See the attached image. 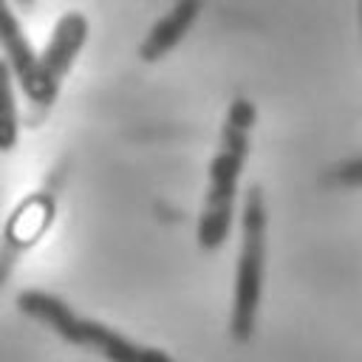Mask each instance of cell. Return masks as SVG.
I'll return each instance as SVG.
<instances>
[{
	"label": "cell",
	"instance_id": "obj_1",
	"mask_svg": "<svg viewBox=\"0 0 362 362\" xmlns=\"http://www.w3.org/2000/svg\"><path fill=\"white\" fill-rule=\"evenodd\" d=\"M255 124V105L246 96L232 99L226 110V122L221 127L218 150L209 161V178H206V195L198 215V246L212 252L221 249L229 238L232 218H235V195H238V178L243 173L246 156H249V133Z\"/></svg>",
	"mask_w": 362,
	"mask_h": 362
},
{
	"label": "cell",
	"instance_id": "obj_2",
	"mask_svg": "<svg viewBox=\"0 0 362 362\" xmlns=\"http://www.w3.org/2000/svg\"><path fill=\"white\" fill-rule=\"evenodd\" d=\"M17 308L23 314H28L31 320L48 325L65 342L79 345V348H90V351L102 354L107 362H178L175 356H170L161 348L136 345L130 337L119 334L116 328L76 314L65 300H59L57 294L42 291V288L20 291L17 294Z\"/></svg>",
	"mask_w": 362,
	"mask_h": 362
},
{
	"label": "cell",
	"instance_id": "obj_3",
	"mask_svg": "<svg viewBox=\"0 0 362 362\" xmlns=\"http://www.w3.org/2000/svg\"><path fill=\"white\" fill-rule=\"evenodd\" d=\"M266 198L263 187L252 184L243 195L240 215V255L235 260V283H232V308H229V334L235 342H249L257 322V308L263 297L266 277Z\"/></svg>",
	"mask_w": 362,
	"mask_h": 362
},
{
	"label": "cell",
	"instance_id": "obj_4",
	"mask_svg": "<svg viewBox=\"0 0 362 362\" xmlns=\"http://www.w3.org/2000/svg\"><path fill=\"white\" fill-rule=\"evenodd\" d=\"M0 48H3L6 65L11 68V74L17 76L23 93L28 99V124L37 127L48 116L59 90L48 85V79L42 74V65H40V54H34V48L28 45L17 17L3 3H0Z\"/></svg>",
	"mask_w": 362,
	"mask_h": 362
},
{
	"label": "cell",
	"instance_id": "obj_5",
	"mask_svg": "<svg viewBox=\"0 0 362 362\" xmlns=\"http://www.w3.org/2000/svg\"><path fill=\"white\" fill-rule=\"evenodd\" d=\"M88 40V17L85 11L79 8H71L65 14H59V20L54 23V31L40 54V65H42V74L48 79L51 88L59 90V82L65 79L74 57L82 51Z\"/></svg>",
	"mask_w": 362,
	"mask_h": 362
},
{
	"label": "cell",
	"instance_id": "obj_6",
	"mask_svg": "<svg viewBox=\"0 0 362 362\" xmlns=\"http://www.w3.org/2000/svg\"><path fill=\"white\" fill-rule=\"evenodd\" d=\"M54 215V198L48 195V189L31 195L28 201H23V206L8 218V226H6V243L0 249V283L6 277V269L11 266L14 255L23 252L25 246H31L48 226Z\"/></svg>",
	"mask_w": 362,
	"mask_h": 362
},
{
	"label": "cell",
	"instance_id": "obj_7",
	"mask_svg": "<svg viewBox=\"0 0 362 362\" xmlns=\"http://www.w3.org/2000/svg\"><path fill=\"white\" fill-rule=\"evenodd\" d=\"M198 14H201V3H175L173 8H167L139 42V57L144 62H156L164 54H170L181 42V37L189 31Z\"/></svg>",
	"mask_w": 362,
	"mask_h": 362
},
{
	"label": "cell",
	"instance_id": "obj_8",
	"mask_svg": "<svg viewBox=\"0 0 362 362\" xmlns=\"http://www.w3.org/2000/svg\"><path fill=\"white\" fill-rule=\"evenodd\" d=\"M17 147V105L11 88V68L0 57V153Z\"/></svg>",
	"mask_w": 362,
	"mask_h": 362
},
{
	"label": "cell",
	"instance_id": "obj_9",
	"mask_svg": "<svg viewBox=\"0 0 362 362\" xmlns=\"http://www.w3.org/2000/svg\"><path fill=\"white\" fill-rule=\"evenodd\" d=\"M328 178L334 184H362V158H354V161H342L337 164Z\"/></svg>",
	"mask_w": 362,
	"mask_h": 362
},
{
	"label": "cell",
	"instance_id": "obj_10",
	"mask_svg": "<svg viewBox=\"0 0 362 362\" xmlns=\"http://www.w3.org/2000/svg\"><path fill=\"white\" fill-rule=\"evenodd\" d=\"M359 23H362V3H359Z\"/></svg>",
	"mask_w": 362,
	"mask_h": 362
}]
</instances>
